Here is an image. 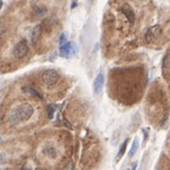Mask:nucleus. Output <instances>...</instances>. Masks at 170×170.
I'll return each mask as SVG.
<instances>
[{"mask_svg": "<svg viewBox=\"0 0 170 170\" xmlns=\"http://www.w3.org/2000/svg\"><path fill=\"white\" fill-rule=\"evenodd\" d=\"M33 111H34V110H33L32 105L30 104L20 105L13 113H11L10 122H11L12 124H17V123H19L21 121H27V119H30V118L32 117Z\"/></svg>", "mask_w": 170, "mask_h": 170, "instance_id": "obj_1", "label": "nucleus"}, {"mask_svg": "<svg viewBox=\"0 0 170 170\" xmlns=\"http://www.w3.org/2000/svg\"><path fill=\"white\" fill-rule=\"evenodd\" d=\"M43 80L46 85L52 86V85L57 84V82L59 80V73L56 70H47L43 74Z\"/></svg>", "mask_w": 170, "mask_h": 170, "instance_id": "obj_2", "label": "nucleus"}, {"mask_svg": "<svg viewBox=\"0 0 170 170\" xmlns=\"http://www.w3.org/2000/svg\"><path fill=\"white\" fill-rule=\"evenodd\" d=\"M14 56L17 57V58H24L25 56H26L27 53H28V45H27L26 40H21L19 41L17 45L14 46Z\"/></svg>", "mask_w": 170, "mask_h": 170, "instance_id": "obj_3", "label": "nucleus"}, {"mask_svg": "<svg viewBox=\"0 0 170 170\" xmlns=\"http://www.w3.org/2000/svg\"><path fill=\"white\" fill-rule=\"evenodd\" d=\"M161 26L159 25H155V26H151L148 31H147V33H145V39H147V41L148 43H150V41H152V40H155L161 34Z\"/></svg>", "mask_w": 170, "mask_h": 170, "instance_id": "obj_4", "label": "nucleus"}, {"mask_svg": "<svg viewBox=\"0 0 170 170\" xmlns=\"http://www.w3.org/2000/svg\"><path fill=\"white\" fill-rule=\"evenodd\" d=\"M121 11L125 14V17L128 18L129 23L132 25L134 21H135V13H134V10L131 8L130 5H129V4H124V5L122 6V8H121Z\"/></svg>", "mask_w": 170, "mask_h": 170, "instance_id": "obj_5", "label": "nucleus"}, {"mask_svg": "<svg viewBox=\"0 0 170 170\" xmlns=\"http://www.w3.org/2000/svg\"><path fill=\"white\" fill-rule=\"evenodd\" d=\"M103 85H104V74H103L102 72H99L98 76L95 79V84H93L95 92H96V93H100L102 89H103Z\"/></svg>", "mask_w": 170, "mask_h": 170, "instance_id": "obj_6", "label": "nucleus"}, {"mask_svg": "<svg viewBox=\"0 0 170 170\" xmlns=\"http://www.w3.org/2000/svg\"><path fill=\"white\" fill-rule=\"evenodd\" d=\"M71 44L67 41L65 45L60 46V54L64 56V57H69L71 54Z\"/></svg>", "mask_w": 170, "mask_h": 170, "instance_id": "obj_7", "label": "nucleus"}, {"mask_svg": "<svg viewBox=\"0 0 170 170\" xmlns=\"http://www.w3.org/2000/svg\"><path fill=\"white\" fill-rule=\"evenodd\" d=\"M43 152H44L47 157H51V158H54V157L57 156V151H56V149H54L53 147H50V145H47L45 149L43 150Z\"/></svg>", "mask_w": 170, "mask_h": 170, "instance_id": "obj_8", "label": "nucleus"}, {"mask_svg": "<svg viewBox=\"0 0 170 170\" xmlns=\"http://www.w3.org/2000/svg\"><path fill=\"white\" fill-rule=\"evenodd\" d=\"M46 13V8L44 6H37L33 8V14L36 17H43Z\"/></svg>", "mask_w": 170, "mask_h": 170, "instance_id": "obj_9", "label": "nucleus"}, {"mask_svg": "<svg viewBox=\"0 0 170 170\" xmlns=\"http://www.w3.org/2000/svg\"><path fill=\"white\" fill-rule=\"evenodd\" d=\"M137 149H138V139H137V138H135V139H134V142H132V145H131L130 151H129V156H130V157L134 156V155L136 154Z\"/></svg>", "mask_w": 170, "mask_h": 170, "instance_id": "obj_10", "label": "nucleus"}, {"mask_svg": "<svg viewBox=\"0 0 170 170\" xmlns=\"http://www.w3.org/2000/svg\"><path fill=\"white\" fill-rule=\"evenodd\" d=\"M126 145H128V139H125L124 141V143L121 145V148H119V151H118V155H117V161H119L121 158H122V156L124 155V152H125V149H126Z\"/></svg>", "mask_w": 170, "mask_h": 170, "instance_id": "obj_11", "label": "nucleus"}, {"mask_svg": "<svg viewBox=\"0 0 170 170\" xmlns=\"http://www.w3.org/2000/svg\"><path fill=\"white\" fill-rule=\"evenodd\" d=\"M40 30H41V27H40V25H38V26L34 27V30L32 31V40H33V43H34V41H36L37 39H38V38H39Z\"/></svg>", "mask_w": 170, "mask_h": 170, "instance_id": "obj_12", "label": "nucleus"}, {"mask_svg": "<svg viewBox=\"0 0 170 170\" xmlns=\"http://www.w3.org/2000/svg\"><path fill=\"white\" fill-rule=\"evenodd\" d=\"M25 91H27L28 93H31V95H33V96H36V97H38V98H40L41 96H40V93L38 91H36L33 87H30V86H25V89H24Z\"/></svg>", "mask_w": 170, "mask_h": 170, "instance_id": "obj_13", "label": "nucleus"}, {"mask_svg": "<svg viewBox=\"0 0 170 170\" xmlns=\"http://www.w3.org/2000/svg\"><path fill=\"white\" fill-rule=\"evenodd\" d=\"M163 67L164 69H170V53L165 54L163 58Z\"/></svg>", "mask_w": 170, "mask_h": 170, "instance_id": "obj_14", "label": "nucleus"}, {"mask_svg": "<svg viewBox=\"0 0 170 170\" xmlns=\"http://www.w3.org/2000/svg\"><path fill=\"white\" fill-rule=\"evenodd\" d=\"M53 113H54V108H53V105H47V115H49V117L52 118Z\"/></svg>", "mask_w": 170, "mask_h": 170, "instance_id": "obj_15", "label": "nucleus"}, {"mask_svg": "<svg viewBox=\"0 0 170 170\" xmlns=\"http://www.w3.org/2000/svg\"><path fill=\"white\" fill-rule=\"evenodd\" d=\"M59 43H60V46H63V45H65L66 43V36H65V33H63L62 36H60V39H59Z\"/></svg>", "mask_w": 170, "mask_h": 170, "instance_id": "obj_16", "label": "nucleus"}, {"mask_svg": "<svg viewBox=\"0 0 170 170\" xmlns=\"http://www.w3.org/2000/svg\"><path fill=\"white\" fill-rule=\"evenodd\" d=\"M136 168H137V164H134L129 170H136Z\"/></svg>", "mask_w": 170, "mask_h": 170, "instance_id": "obj_17", "label": "nucleus"}, {"mask_svg": "<svg viewBox=\"0 0 170 170\" xmlns=\"http://www.w3.org/2000/svg\"><path fill=\"white\" fill-rule=\"evenodd\" d=\"M2 6V1H0V7Z\"/></svg>", "mask_w": 170, "mask_h": 170, "instance_id": "obj_18", "label": "nucleus"}, {"mask_svg": "<svg viewBox=\"0 0 170 170\" xmlns=\"http://www.w3.org/2000/svg\"><path fill=\"white\" fill-rule=\"evenodd\" d=\"M37 170H41V169H37Z\"/></svg>", "mask_w": 170, "mask_h": 170, "instance_id": "obj_19", "label": "nucleus"}]
</instances>
